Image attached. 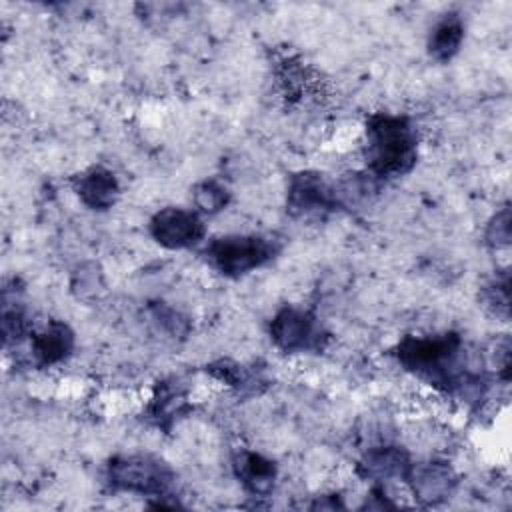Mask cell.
Here are the masks:
<instances>
[{
	"instance_id": "1",
	"label": "cell",
	"mask_w": 512,
	"mask_h": 512,
	"mask_svg": "<svg viewBox=\"0 0 512 512\" xmlns=\"http://www.w3.org/2000/svg\"><path fill=\"white\" fill-rule=\"evenodd\" d=\"M396 358L406 372L446 394L480 400L484 392V376L470 370L464 342L456 332L408 334L396 344Z\"/></svg>"
},
{
	"instance_id": "2",
	"label": "cell",
	"mask_w": 512,
	"mask_h": 512,
	"mask_svg": "<svg viewBox=\"0 0 512 512\" xmlns=\"http://www.w3.org/2000/svg\"><path fill=\"white\" fill-rule=\"evenodd\" d=\"M364 144V158L372 178L404 176L418 162V132L406 116L370 114L364 124Z\"/></svg>"
},
{
	"instance_id": "3",
	"label": "cell",
	"mask_w": 512,
	"mask_h": 512,
	"mask_svg": "<svg viewBox=\"0 0 512 512\" xmlns=\"http://www.w3.org/2000/svg\"><path fill=\"white\" fill-rule=\"evenodd\" d=\"M106 478L112 490L140 494L148 498H158V508L168 506L164 498L172 496L174 488V472L172 468L148 454H128L114 456L108 460Z\"/></svg>"
},
{
	"instance_id": "4",
	"label": "cell",
	"mask_w": 512,
	"mask_h": 512,
	"mask_svg": "<svg viewBox=\"0 0 512 512\" xmlns=\"http://www.w3.org/2000/svg\"><path fill=\"white\" fill-rule=\"evenodd\" d=\"M278 252L280 244L272 236L228 234L210 240L202 254L222 276L240 278L266 266Z\"/></svg>"
},
{
	"instance_id": "5",
	"label": "cell",
	"mask_w": 512,
	"mask_h": 512,
	"mask_svg": "<svg viewBox=\"0 0 512 512\" xmlns=\"http://www.w3.org/2000/svg\"><path fill=\"white\" fill-rule=\"evenodd\" d=\"M268 334L272 344L286 354L320 352L328 340L316 314L294 304H286L274 312Z\"/></svg>"
},
{
	"instance_id": "6",
	"label": "cell",
	"mask_w": 512,
	"mask_h": 512,
	"mask_svg": "<svg viewBox=\"0 0 512 512\" xmlns=\"http://www.w3.org/2000/svg\"><path fill=\"white\" fill-rule=\"evenodd\" d=\"M340 206L336 186L314 170H302L290 176L286 188V210L294 218L324 216Z\"/></svg>"
},
{
	"instance_id": "7",
	"label": "cell",
	"mask_w": 512,
	"mask_h": 512,
	"mask_svg": "<svg viewBox=\"0 0 512 512\" xmlns=\"http://www.w3.org/2000/svg\"><path fill=\"white\" fill-rule=\"evenodd\" d=\"M150 236L166 250H188L198 246L206 236V224L196 210L166 206L158 210L148 224Z\"/></svg>"
},
{
	"instance_id": "8",
	"label": "cell",
	"mask_w": 512,
	"mask_h": 512,
	"mask_svg": "<svg viewBox=\"0 0 512 512\" xmlns=\"http://www.w3.org/2000/svg\"><path fill=\"white\" fill-rule=\"evenodd\" d=\"M404 482L410 488L414 500L424 506H438L454 494L458 486V476L454 468L446 462H412V468Z\"/></svg>"
},
{
	"instance_id": "9",
	"label": "cell",
	"mask_w": 512,
	"mask_h": 512,
	"mask_svg": "<svg viewBox=\"0 0 512 512\" xmlns=\"http://www.w3.org/2000/svg\"><path fill=\"white\" fill-rule=\"evenodd\" d=\"M74 346V330L62 320H50L30 334V356L38 368H50L64 362Z\"/></svg>"
},
{
	"instance_id": "10",
	"label": "cell",
	"mask_w": 512,
	"mask_h": 512,
	"mask_svg": "<svg viewBox=\"0 0 512 512\" xmlns=\"http://www.w3.org/2000/svg\"><path fill=\"white\" fill-rule=\"evenodd\" d=\"M412 468L410 454L400 446H374L368 448L356 464V472L362 480H370L374 484L390 482V480H406Z\"/></svg>"
},
{
	"instance_id": "11",
	"label": "cell",
	"mask_w": 512,
	"mask_h": 512,
	"mask_svg": "<svg viewBox=\"0 0 512 512\" xmlns=\"http://www.w3.org/2000/svg\"><path fill=\"white\" fill-rule=\"evenodd\" d=\"M74 192L78 200L90 210H108L120 198V182L116 174L104 166H90L76 174Z\"/></svg>"
},
{
	"instance_id": "12",
	"label": "cell",
	"mask_w": 512,
	"mask_h": 512,
	"mask_svg": "<svg viewBox=\"0 0 512 512\" xmlns=\"http://www.w3.org/2000/svg\"><path fill=\"white\" fill-rule=\"evenodd\" d=\"M232 468L242 488L252 496H266L274 490L278 466L264 454L248 448H238L232 456Z\"/></svg>"
},
{
	"instance_id": "13",
	"label": "cell",
	"mask_w": 512,
	"mask_h": 512,
	"mask_svg": "<svg viewBox=\"0 0 512 512\" xmlns=\"http://www.w3.org/2000/svg\"><path fill=\"white\" fill-rule=\"evenodd\" d=\"M188 410V392L184 384L176 378H168L156 384L152 398L148 402V418L160 426L170 428L176 418Z\"/></svg>"
},
{
	"instance_id": "14",
	"label": "cell",
	"mask_w": 512,
	"mask_h": 512,
	"mask_svg": "<svg viewBox=\"0 0 512 512\" xmlns=\"http://www.w3.org/2000/svg\"><path fill=\"white\" fill-rule=\"evenodd\" d=\"M464 42V22L458 14H446L428 36V54L438 62L452 60Z\"/></svg>"
},
{
	"instance_id": "15",
	"label": "cell",
	"mask_w": 512,
	"mask_h": 512,
	"mask_svg": "<svg viewBox=\"0 0 512 512\" xmlns=\"http://www.w3.org/2000/svg\"><path fill=\"white\" fill-rule=\"evenodd\" d=\"M230 190L224 182L216 180V178H206L200 180L194 188H192V202L196 206V212L200 214H218L222 212L228 204H230Z\"/></svg>"
},
{
	"instance_id": "16",
	"label": "cell",
	"mask_w": 512,
	"mask_h": 512,
	"mask_svg": "<svg viewBox=\"0 0 512 512\" xmlns=\"http://www.w3.org/2000/svg\"><path fill=\"white\" fill-rule=\"evenodd\" d=\"M206 372L212 378H216L218 382H222V384H226V386H230L238 392L254 388V380L260 382V378L258 376L254 378V374L246 366H242V364H238L230 358H222V360H216V362L208 364Z\"/></svg>"
},
{
	"instance_id": "17",
	"label": "cell",
	"mask_w": 512,
	"mask_h": 512,
	"mask_svg": "<svg viewBox=\"0 0 512 512\" xmlns=\"http://www.w3.org/2000/svg\"><path fill=\"white\" fill-rule=\"evenodd\" d=\"M480 298L486 308H490L496 316L508 318L510 314V274L508 270L496 272L480 290Z\"/></svg>"
},
{
	"instance_id": "18",
	"label": "cell",
	"mask_w": 512,
	"mask_h": 512,
	"mask_svg": "<svg viewBox=\"0 0 512 512\" xmlns=\"http://www.w3.org/2000/svg\"><path fill=\"white\" fill-rule=\"evenodd\" d=\"M484 242L492 250H502V248L510 246V242H512V216H510L508 206L500 208L488 220L486 230H484Z\"/></svg>"
},
{
	"instance_id": "19",
	"label": "cell",
	"mask_w": 512,
	"mask_h": 512,
	"mask_svg": "<svg viewBox=\"0 0 512 512\" xmlns=\"http://www.w3.org/2000/svg\"><path fill=\"white\" fill-rule=\"evenodd\" d=\"M152 320L156 322L158 328H162L172 338L184 336L186 328H188V322L184 316H180V312H176L174 308L162 306V304L152 306Z\"/></svg>"
},
{
	"instance_id": "20",
	"label": "cell",
	"mask_w": 512,
	"mask_h": 512,
	"mask_svg": "<svg viewBox=\"0 0 512 512\" xmlns=\"http://www.w3.org/2000/svg\"><path fill=\"white\" fill-rule=\"evenodd\" d=\"M364 508H372V510H388V508H396V504L390 500V496L386 494V488L382 484H374L370 496L366 498Z\"/></svg>"
}]
</instances>
